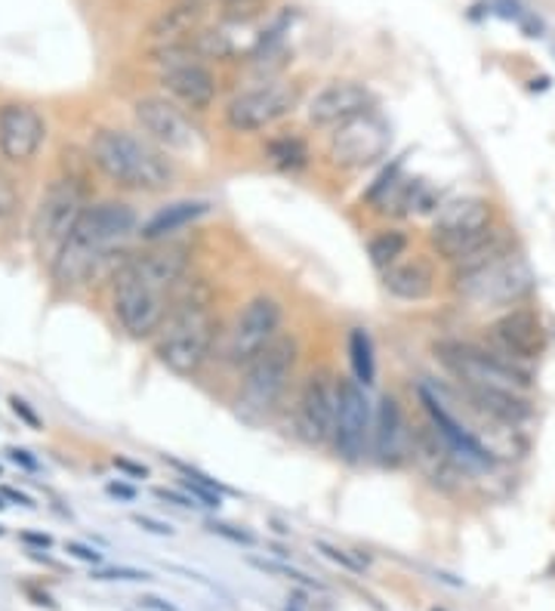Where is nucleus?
I'll use <instances>...</instances> for the list:
<instances>
[{
	"label": "nucleus",
	"instance_id": "obj_19",
	"mask_svg": "<svg viewBox=\"0 0 555 611\" xmlns=\"http://www.w3.org/2000/svg\"><path fill=\"white\" fill-rule=\"evenodd\" d=\"M47 140V121L35 106H0V155L10 164H28Z\"/></svg>",
	"mask_w": 555,
	"mask_h": 611
},
{
	"label": "nucleus",
	"instance_id": "obj_39",
	"mask_svg": "<svg viewBox=\"0 0 555 611\" xmlns=\"http://www.w3.org/2000/svg\"><path fill=\"white\" fill-rule=\"evenodd\" d=\"M155 494H158L161 501H173V504L185 506V510H189V506H195V504H192L195 498H185V494H180V491H170V488H158Z\"/></svg>",
	"mask_w": 555,
	"mask_h": 611
},
{
	"label": "nucleus",
	"instance_id": "obj_44",
	"mask_svg": "<svg viewBox=\"0 0 555 611\" xmlns=\"http://www.w3.org/2000/svg\"><path fill=\"white\" fill-rule=\"evenodd\" d=\"M219 3H226V7H241V3H251V0H219Z\"/></svg>",
	"mask_w": 555,
	"mask_h": 611
},
{
	"label": "nucleus",
	"instance_id": "obj_15",
	"mask_svg": "<svg viewBox=\"0 0 555 611\" xmlns=\"http://www.w3.org/2000/svg\"><path fill=\"white\" fill-rule=\"evenodd\" d=\"M337 430V378L330 371H315L305 380L303 396L297 405V432L305 445L334 442Z\"/></svg>",
	"mask_w": 555,
	"mask_h": 611
},
{
	"label": "nucleus",
	"instance_id": "obj_29",
	"mask_svg": "<svg viewBox=\"0 0 555 611\" xmlns=\"http://www.w3.org/2000/svg\"><path fill=\"white\" fill-rule=\"evenodd\" d=\"M315 550H318V553H324V556L330 559V562H337V565H342V568L355 572V575H361V572H364V565H361L359 559L349 556L346 550H340V547H334V543H327V540H318V543H315Z\"/></svg>",
	"mask_w": 555,
	"mask_h": 611
},
{
	"label": "nucleus",
	"instance_id": "obj_3",
	"mask_svg": "<svg viewBox=\"0 0 555 611\" xmlns=\"http://www.w3.org/2000/svg\"><path fill=\"white\" fill-rule=\"evenodd\" d=\"M91 158L108 180L130 192H164L177 177L164 148L126 130H96L91 140Z\"/></svg>",
	"mask_w": 555,
	"mask_h": 611
},
{
	"label": "nucleus",
	"instance_id": "obj_17",
	"mask_svg": "<svg viewBox=\"0 0 555 611\" xmlns=\"http://www.w3.org/2000/svg\"><path fill=\"white\" fill-rule=\"evenodd\" d=\"M136 124L145 133L148 143H155L164 152H192L197 145V130L173 103L161 96H145L133 106Z\"/></svg>",
	"mask_w": 555,
	"mask_h": 611
},
{
	"label": "nucleus",
	"instance_id": "obj_31",
	"mask_svg": "<svg viewBox=\"0 0 555 611\" xmlns=\"http://www.w3.org/2000/svg\"><path fill=\"white\" fill-rule=\"evenodd\" d=\"M93 580H152L148 572H140V568H102V572H93Z\"/></svg>",
	"mask_w": 555,
	"mask_h": 611
},
{
	"label": "nucleus",
	"instance_id": "obj_32",
	"mask_svg": "<svg viewBox=\"0 0 555 611\" xmlns=\"http://www.w3.org/2000/svg\"><path fill=\"white\" fill-rule=\"evenodd\" d=\"M19 204V195H16V185L10 182V177H3L0 173V219H7V216H13Z\"/></svg>",
	"mask_w": 555,
	"mask_h": 611
},
{
	"label": "nucleus",
	"instance_id": "obj_25",
	"mask_svg": "<svg viewBox=\"0 0 555 611\" xmlns=\"http://www.w3.org/2000/svg\"><path fill=\"white\" fill-rule=\"evenodd\" d=\"M405 251H408V235L401 232V229H383L367 244V256H371V263H374L376 269L395 266L405 256Z\"/></svg>",
	"mask_w": 555,
	"mask_h": 611
},
{
	"label": "nucleus",
	"instance_id": "obj_30",
	"mask_svg": "<svg viewBox=\"0 0 555 611\" xmlns=\"http://www.w3.org/2000/svg\"><path fill=\"white\" fill-rule=\"evenodd\" d=\"M182 488L197 501V506H207V510H219L222 506V494H216L207 486H201L195 479H182Z\"/></svg>",
	"mask_w": 555,
	"mask_h": 611
},
{
	"label": "nucleus",
	"instance_id": "obj_27",
	"mask_svg": "<svg viewBox=\"0 0 555 611\" xmlns=\"http://www.w3.org/2000/svg\"><path fill=\"white\" fill-rule=\"evenodd\" d=\"M405 158H408V155L395 158V161L389 164V167H386V170H383L379 177H376L374 185H371V189L364 192V201H367V204H376V207H379V201H383L386 195H389V192H393L395 182L401 180V167H405Z\"/></svg>",
	"mask_w": 555,
	"mask_h": 611
},
{
	"label": "nucleus",
	"instance_id": "obj_28",
	"mask_svg": "<svg viewBox=\"0 0 555 611\" xmlns=\"http://www.w3.org/2000/svg\"><path fill=\"white\" fill-rule=\"evenodd\" d=\"M253 568H260V572H266V575H281V577H290V580H297V584H305V587H312L315 580L312 577H305L303 572H297V568H290L285 562H272V559H256L251 556L248 559ZM318 587V584H315Z\"/></svg>",
	"mask_w": 555,
	"mask_h": 611
},
{
	"label": "nucleus",
	"instance_id": "obj_33",
	"mask_svg": "<svg viewBox=\"0 0 555 611\" xmlns=\"http://www.w3.org/2000/svg\"><path fill=\"white\" fill-rule=\"evenodd\" d=\"M207 528H210L214 535H219V538L234 540V543H244V547H253V543H256V538H253V535L241 531V528H234V525H226V522H210Z\"/></svg>",
	"mask_w": 555,
	"mask_h": 611
},
{
	"label": "nucleus",
	"instance_id": "obj_38",
	"mask_svg": "<svg viewBox=\"0 0 555 611\" xmlns=\"http://www.w3.org/2000/svg\"><path fill=\"white\" fill-rule=\"evenodd\" d=\"M106 491L111 494V498H118V501H126V504L136 501V488L126 486V482H108Z\"/></svg>",
	"mask_w": 555,
	"mask_h": 611
},
{
	"label": "nucleus",
	"instance_id": "obj_23",
	"mask_svg": "<svg viewBox=\"0 0 555 611\" xmlns=\"http://www.w3.org/2000/svg\"><path fill=\"white\" fill-rule=\"evenodd\" d=\"M207 214H210V204H207V201H177V204L158 211L148 223H143L140 238H143V241H161L167 235H177L180 229L192 226V223H197L201 216Z\"/></svg>",
	"mask_w": 555,
	"mask_h": 611
},
{
	"label": "nucleus",
	"instance_id": "obj_43",
	"mask_svg": "<svg viewBox=\"0 0 555 611\" xmlns=\"http://www.w3.org/2000/svg\"><path fill=\"white\" fill-rule=\"evenodd\" d=\"M25 540H28V543H35V547H44V550H47V547L53 543V540H50V535H35V531H28V535H25Z\"/></svg>",
	"mask_w": 555,
	"mask_h": 611
},
{
	"label": "nucleus",
	"instance_id": "obj_45",
	"mask_svg": "<svg viewBox=\"0 0 555 611\" xmlns=\"http://www.w3.org/2000/svg\"><path fill=\"white\" fill-rule=\"evenodd\" d=\"M3 506H7V504H3V494H0V510H3Z\"/></svg>",
	"mask_w": 555,
	"mask_h": 611
},
{
	"label": "nucleus",
	"instance_id": "obj_18",
	"mask_svg": "<svg viewBox=\"0 0 555 611\" xmlns=\"http://www.w3.org/2000/svg\"><path fill=\"white\" fill-rule=\"evenodd\" d=\"M376 96L359 81H334L309 99L305 118L312 127L337 130V127L355 121L361 115L374 111Z\"/></svg>",
	"mask_w": 555,
	"mask_h": 611
},
{
	"label": "nucleus",
	"instance_id": "obj_8",
	"mask_svg": "<svg viewBox=\"0 0 555 611\" xmlns=\"http://www.w3.org/2000/svg\"><path fill=\"white\" fill-rule=\"evenodd\" d=\"M84 211H87L84 189L77 185V180L62 177V180L50 182V189L44 192V199L37 204L35 223H32V241H35V253L40 260H47L53 266Z\"/></svg>",
	"mask_w": 555,
	"mask_h": 611
},
{
	"label": "nucleus",
	"instance_id": "obj_20",
	"mask_svg": "<svg viewBox=\"0 0 555 611\" xmlns=\"http://www.w3.org/2000/svg\"><path fill=\"white\" fill-rule=\"evenodd\" d=\"M411 448V432L395 396L379 398L374 420V454L383 467H401Z\"/></svg>",
	"mask_w": 555,
	"mask_h": 611
},
{
	"label": "nucleus",
	"instance_id": "obj_40",
	"mask_svg": "<svg viewBox=\"0 0 555 611\" xmlns=\"http://www.w3.org/2000/svg\"><path fill=\"white\" fill-rule=\"evenodd\" d=\"M7 454H10V457H13L16 464H22V467H25V469H32V472H35V469H37V460L25 448H10V451H7Z\"/></svg>",
	"mask_w": 555,
	"mask_h": 611
},
{
	"label": "nucleus",
	"instance_id": "obj_37",
	"mask_svg": "<svg viewBox=\"0 0 555 611\" xmlns=\"http://www.w3.org/2000/svg\"><path fill=\"white\" fill-rule=\"evenodd\" d=\"M10 405H13V414H16V417H22V420H25V423H28L32 430H40V417H37L32 408H28V402H25V398L13 396V398H10Z\"/></svg>",
	"mask_w": 555,
	"mask_h": 611
},
{
	"label": "nucleus",
	"instance_id": "obj_7",
	"mask_svg": "<svg viewBox=\"0 0 555 611\" xmlns=\"http://www.w3.org/2000/svg\"><path fill=\"white\" fill-rule=\"evenodd\" d=\"M300 359V346L293 337L272 340L256 359L248 361V374L241 383V411L244 414H269L278 398L285 396L287 383L293 378V368Z\"/></svg>",
	"mask_w": 555,
	"mask_h": 611
},
{
	"label": "nucleus",
	"instance_id": "obj_36",
	"mask_svg": "<svg viewBox=\"0 0 555 611\" xmlns=\"http://www.w3.org/2000/svg\"><path fill=\"white\" fill-rule=\"evenodd\" d=\"M111 467L126 472L130 479H148V467L136 464V460H130V457H114V460H111Z\"/></svg>",
	"mask_w": 555,
	"mask_h": 611
},
{
	"label": "nucleus",
	"instance_id": "obj_16",
	"mask_svg": "<svg viewBox=\"0 0 555 611\" xmlns=\"http://www.w3.org/2000/svg\"><path fill=\"white\" fill-rule=\"evenodd\" d=\"M487 337L497 346L494 352H500L516 364L524 361H538L546 352V327L540 322L534 309H509L497 322L487 327Z\"/></svg>",
	"mask_w": 555,
	"mask_h": 611
},
{
	"label": "nucleus",
	"instance_id": "obj_2",
	"mask_svg": "<svg viewBox=\"0 0 555 611\" xmlns=\"http://www.w3.org/2000/svg\"><path fill=\"white\" fill-rule=\"evenodd\" d=\"M136 232V211L124 201H102L87 207L72 238L50 266L59 288L74 290L96 281L106 272H118L126 260V241Z\"/></svg>",
	"mask_w": 555,
	"mask_h": 611
},
{
	"label": "nucleus",
	"instance_id": "obj_6",
	"mask_svg": "<svg viewBox=\"0 0 555 611\" xmlns=\"http://www.w3.org/2000/svg\"><path fill=\"white\" fill-rule=\"evenodd\" d=\"M491 219H494V211L484 199L466 195V199L448 201L435 216L432 244L448 263H460L497 235L491 229Z\"/></svg>",
	"mask_w": 555,
	"mask_h": 611
},
{
	"label": "nucleus",
	"instance_id": "obj_10",
	"mask_svg": "<svg viewBox=\"0 0 555 611\" xmlns=\"http://www.w3.org/2000/svg\"><path fill=\"white\" fill-rule=\"evenodd\" d=\"M158 62H161V87L177 103H182L192 111H207L216 103V77L204 65V59L195 53V47L185 44H170L158 47Z\"/></svg>",
	"mask_w": 555,
	"mask_h": 611
},
{
	"label": "nucleus",
	"instance_id": "obj_41",
	"mask_svg": "<svg viewBox=\"0 0 555 611\" xmlns=\"http://www.w3.org/2000/svg\"><path fill=\"white\" fill-rule=\"evenodd\" d=\"M140 606L148 611H180V609H173L170 602H164V599H155V596H145V599H140Z\"/></svg>",
	"mask_w": 555,
	"mask_h": 611
},
{
	"label": "nucleus",
	"instance_id": "obj_24",
	"mask_svg": "<svg viewBox=\"0 0 555 611\" xmlns=\"http://www.w3.org/2000/svg\"><path fill=\"white\" fill-rule=\"evenodd\" d=\"M349 361H352V374L361 386H374L376 380V361H374V343L364 327H355L349 334Z\"/></svg>",
	"mask_w": 555,
	"mask_h": 611
},
{
	"label": "nucleus",
	"instance_id": "obj_11",
	"mask_svg": "<svg viewBox=\"0 0 555 611\" xmlns=\"http://www.w3.org/2000/svg\"><path fill=\"white\" fill-rule=\"evenodd\" d=\"M376 414L367 398V386L355 378L337 380V430L334 448L346 464H361L364 454L374 448Z\"/></svg>",
	"mask_w": 555,
	"mask_h": 611
},
{
	"label": "nucleus",
	"instance_id": "obj_47",
	"mask_svg": "<svg viewBox=\"0 0 555 611\" xmlns=\"http://www.w3.org/2000/svg\"><path fill=\"white\" fill-rule=\"evenodd\" d=\"M0 535H3V528H0Z\"/></svg>",
	"mask_w": 555,
	"mask_h": 611
},
{
	"label": "nucleus",
	"instance_id": "obj_12",
	"mask_svg": "<svg viewBox=\"0 0 555 611\" xmlns=\"http://www.w3.org/2000/svg\"><path fill=\"white\" fill-rule=\"evenodd\" d=\"M297 103H300L297 84L275 81L266 87H256V91L238 93L226 108V124L234 133H260V130L287 118L297 108Z\"/></svg>",
	"mask_w": 555,
	"mask_h": 611
},
{
	"label": "nucleus",
	"instance_id": "obj_14",
	"mask_svg": "<svg viewBox=\"0 0 555 611\" xmlns=\"http://www.w3.org/2000/svg\"><path fill=\"white\" fill-rule=\"evenodd\" d=\"M285 312L281 303L272 297H253L251 303L241 309V315L234 319L232 334H229V361L234 364H248L256 359L272 340H278L281 334Z\"/></svg>",
	"mask_w": 555,
	"mask_h": 611
},
{
	"label": "nucleus",
	"instance_id": "obj_21",
	"mask_svg": "<svg viewBox=\"0 0 555 611\" xmlns=\"http://www.w3.org/2000/svg\"><path fill=\"white\" fill-rule=\"evenodd\" d=\"M204 3L201 0H182L177 7H170L164 16L155 19L152 25V37L161 44V47H170V44H185L197 35L201 22H204Z\"/></svg>",
	"mask_w": 555,
	"mask_h": 611
},
{
	"label": "nucleus",
	"instance_id": "obj_22",
	"mask_svg": "<svg viewBox=\"0 0 555 611\" xmlns=\"http://www.w3.org/2000/svg\"><path fill=\"white\" fill-rule=\"evenodd\" d=\"M435 288V269L426 260H408V263H395L386 269V290L398 300H411L420 303L426 300Z\"/></svg>",
	"mask_w": 555,
	"mask_h": 611
},
{
	"label": "nucleus",
	"instance_id": "obj_42",
	"mask_svg": "<svg viewBox=\"0 0 555 611\" xmlns=\"http://www.w3.org/2000/svg\"><path fill=\"white\" fill-rule=\"evenodd\" d=\"M3 498H7V501H16V504H22V506H35L32 504V498H28V494H22V491H16V488H3Z\"/></svg>",
	"mask_w": 555,
	"mask_h": 611
},
{
	"label": "nucleus",
	"instance_id": "obj_5",
	"mask_svg": "<svg viewBox=\"0 0 555 611\" xmlns=\"http://www.w3.org/2000/svg\"><path fill=\"white\" fill-rule=\"evenodd\" d=\"M435 359L445 364L450 378L463 390H500V393H524L531 386L528 371L494 349H482L475 343L438 340L432 346Z\"/></svg>",
	"mask_w": 555,
	"mask_h": 611
},
{
	"label": "nucleus",
	"instance_id": "obj_9",
	"mask_svg": "<svg viewBox=\"0 0 555 611\" xmlns=\"http://www.w3.org/2000/svg\"><path fill=\"white\" fill-rule=\"evenodd\" d=\"M531 288H534V272L521 256H512V253H503L475 269L457 272L460 297L475 306L519 303L521 297L531 293Z\"/></svg>",
	"mask_w": 555,
	"mask_h": 611
},
{
	"label": "nucleus",
	"instance_id": "obj_1",
	"mask_svg": "<svg viewBox=\"0 0 555 611\" xmlns=\"http://www.w3.org/2000/svg\"><path fill=\"white\" fill-rule=\"evenodd\" d=\"M189 269V248L164 244L130 256L114 272L111 309L114 319L133 340L161 334L164 322L173 312V293Z\"/></svg>",
	"mask_w": 555,
	"mask_h": 611
},
{
	"label": "nucleus",
	"instance_id": "obj_13",
	"mask_svg": "<svg viewBox=\"0 0 555 611\" xmlns=\"http://www.w3.org/2000/svg\"><path fill=\"white\" fill-rule=\"evenodd\" d=\"M389 143H393L389 124L376 118L374 111H367L334 130L327 155H330V164H337L342 170H359V167L379 161L389 152Z\"/></svg>",
	"mask_w": 555,
	"mask_h": 611
},
{
	"label": "nucleus",
	"instance_id": "obj_35",
	"mask_svg": "<svg viewBox=\"0 0 555 611\" xmlns=\"http://www.w3.org/2000/svg\"><path fill=\"white\" fill-rule=\"evenodd\" d=\"M65 553H72V556L81 559V562H91V565H99V562H102V553H96L93 547L77 543V540H69V543H65Z\"/></svg>",
	"mask_w": 555,
	"mask_h": 611
},
{
	"label": "nucleus",
	"instance_id": "obj_46",
	"mask_svg": "<svg viewBox=\"0 0 555 611\" xmlns=\"http://www.w3.org/2000/svg\"><path fill=\"white\" fill-rule=\"evenodd\" d=\"M432 611H445V609H432Z\"/></svg>",
	"mask_w": 555,
	"mask_h": 611
},
{
	"label": "nucleus",
	"instance_id": "obj_26",
	"mask_svg": "<svg viewBox=\"0 0 555 611\" xmlns=\"http://www.w3.org/2000/svg\"><path fill=\"white\" fill-rule=\"evenodd\" d=\"M269 161L278 170H300L309 161V148L297 136H281V140H272L269 143Z\"/></svg>",
	"mask_w": 555,
	"mask_h": 611
},
{
	"label": "nucleus",
	"instance_id": "obj_4",
	"mask_svg": "<svg viewBox=\"0 0 555 611\" xmlns=\"http://www.w3.org/2000/svg\"><path fill=\"white\" fill-rule=\"evenodd\" d=\"M216 319L207 300H180L158 334V359L177 378H192L214 349Z\"/></svg>",
	"mask_w": 555,
	"mask_h": 611
},
{
	"label": "nucleus",
	"instance_id": "obj_34",
	"mask_svg": "<svg viewBox=\"0 0 555 611\" xmlns=\"http://www.w3.org/2000/svg\"><path fill=\"white\" fill-rule=\"evenodd\" d=\"M133 525H140L148 535H158V538H173V528L167 522L152 519V516H133Z\"/></svg>",
	"mask_w": 555,
	"mask_h": 611
}]
</instances>
